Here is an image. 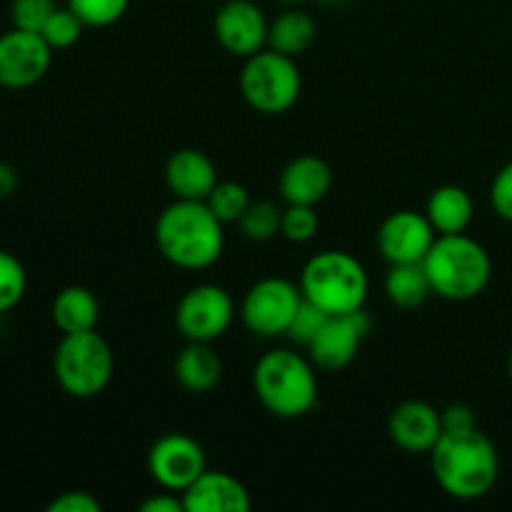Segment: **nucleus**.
Listing matches in <instances>:
<instances>
[{
    "label": "nucleus",
    "instance_id": "23",
    "mask_svg": "<svg viewBox=\"0 0 512 512\" xmlns=\"http://www.w3.org/2000/svg\"><path fill=\"white\" fill-rule=\"evenodd\" d=\"M385 295L390 303L405 310L423 305L433 295V285H430L423 263L390 265L388 278H385Z\"/></svg>",
    "mask_w": 512,
    "mask_h": 512
},
{
    "label": "nucleus",
    "instance_id": "4",
    "mask_svg": "<svg viewBox=\"0 0 512 512\" xmlns=\"http://www.w3.org/2000/svg\"><path fill=\"white\" fill-rule=\"evenodd\" d=\"M423 268L433 285V293L453 303H465L478 298L488 288L493 260L478 240L468 238L465 233H455L435 238L433 248L425 255Z\"/></svg>",
    "mask_w": 512,
    "mask_h": 512
},
{
    "label": "nucleus",
    "instance_id": "7",
    "mask_svg": "<svg viewBox=\"0 0 512 512\" xmlns=\"http://www.w3.org/2000/svg\"><path fill=\"white\" fill-rule=\"evenodd\" d=\"M303 90V75L295 58L278 50H258L245 58L240 93L245 103L263 115H280L293 108Z\"/></svg>",
    "mask_w": 512,
    "mask_h": 512
},
{
    "label": "nucleus",
    "instance_id": "29",
    "mask_svg": "<svg viewBox=\"0 0 512 512\" xmlns=\"http://www.w3.org/2000/svg\"><path fill=\"white\" fill-rule=\"evenodd\" d=\"M320 228L318 213L313 205H288L283 210V223H280V235L290 243H308L315 238Z\"/></svg>",
    "mask_w": 512,
    "mask_h": 512
},
{
    "label": "nucleus",
    "instance_id": "15",
    "mask_svg": "<svg viewBox=\"0 0 512 512\" xmlns=\"http://www.w3.org/2000/svg\"><path fill=\"white\" fill-rule=\"evenodd\" d=\"M388 435L405 453H428L443 435V420L430 403L423 400H405L390 413Z\"/></svg>",
    "mask_w": 512,
    "mask_h": 512
},
{
    "label": "nucleus",
    "instance_id": "5",
    "mask_svg": "<svg viewBox=\"0 0 512 512\" xmlns=\"http://www.w3.org/2000/svg\"><path fill=\"white\" fill-rule=\"evenodd\" d=\"M368 273L355 255L345 250H323L305 263L300 293L328 315L363 310L368 298Z\"/></svg>",
    "mask_w": 512,
    "mask_h": 512
},
{
    "label": "nucleus",
    "instance_id": "24",
    "mask_svg": "<svg viewBox=\"0 0 512 512\" xmlns=\"http://www.w3.org/2000/svg\"><path fill=\"white\" fill-rule=\"evenodd\" d=\"M280 223H283V208H278L270 200L250 203L243 218L238 220L243 235L248 240H253V243H268V240H273L280 233Z\"/></svg>",
    "mask_w": 512,
    "mask_h": 512
},
{
    "label": "nucleus",
    "instance_id": "11",
    "mask_svg": "<svg viewBox=\"0 0 512 512\" xmlns=\"http://www.w3.org/2000/svg\"><path fill=\"white\" fill-rule=\"evenodd\" d=\"M50 63L53 48L40 33L13 28L0 35V88H30L45 78Z\"/></svg>",
    "mask_w": 512,
    "mask_h": 512
},
{
    "label": "nucleus",
    "instance_id": "16",
    "mask_svg": "<svg viewBox=\"0 0 512 512\" xmlns=\"http://www.w3.org/2000/svg\"><path fill=\"white\" fill-rule=\"evenodd\" d=\"M185 512H248L253 508L248 488L223 470H205L183 493Z\"/></svg>",
    "mask_w": 512,
    "mask_h": 512
},
{
    "label": "nucleus",
    "instance_id": "35",
    "mask_svg": "<svg viewBox=\"0 0 512 512\" xmlns=\"http://www.w3.org/2000/svg\"><path fill=\"white\" fill-rule=\"evenodd\" d=\"M140 512H185L183 495L170 493V490L160 495H150L148 500L140 503Z\"/></svg>",
    "mask_w": 512,
    "mask_h": 512
},
{
    "label": "nucleus",
    "instance_id": "37",
    "mask_svg": "<svg viewBox=\"0 0 512 512\" xmlns=\"http://www.w3.org/2000/svg\"><path fill=\"white\" fill-rule=\"evenodd\" d=\"M508 375H510V380H512V353H510V360H508Z\"/></svg>",
    "mask_w": 512,
    "mask_h": 512
},
{
    "label": "nucleus",
    "instance_id": "2",
    "mask_svg": "<svg viewBox=\"0 0 512 512\" xmlns=\"http://www.w3.org/2000/svg\"><path fill=\"white\" fill-rule=\"evenodd\" d=\"M155 245L175 268L205 270L223 255V223L205 200H175L155 220Z\"/></svg>",
    "mask_w": 512,
    "mask_h": 512
},
{
    "label": "nucleus",
    "instance_id": "19",
    "mask_svg": "<svg viewBox=\"0 0 512 512\" xmlns=\"http://www.w3.org/2000/svg\"><path fill=\"white\" fill-rule=\"evenodd\" d=\"M173 373L180 388L188 393H210L223 378V360L210 343L188 340V345L175 358Z\"/></svg>",
    "mask_w": 512,
    "mask_h": 512
},
{
    "label": "nucleus",
    "instance_id": "32",
    "mask_svg": "<svg viewBox=\"0 0 512 512\" xmlns=\"http://www.w3.org/2000/svg\"><path fill=\"white\" fill-rule=\"evenodd\" d=\"M490 205L503 220L512 223V160L498 170L490 185Z\"/></svg>",
    "mask_w": 512,
    "mask_h": 512
},
{
    "label": "nucleus",
    "instance_id": "34",
    "mask_svg": "<svg viewBox=\"0 0 512 512\" xmlns=\"http://www.w3.org/2000/svg\"><path fill=\"white\" fill-rule=\"evenodd\" d=\"M440 420H443V430H468L478 428L475 423V413L470 405L465 403H453L440 413Z\"/></svg>",
    "mask_w": 512,
    "mask_h": 512
},
{
    "label": "nucleus",
    "instance_id": "17",
    "mask_svg": "<svg viewBox=\"0 0 512 512\" xmlns=\"http://www.w3.org/2000/svg\"><path fill=\"white\" fill-rule=\"evenodd\" d=\"M165 183L175 200H205L218 185V170L203 150L180 148L165 163Z\"/></svg>",
    "mask_w": 512,
    "mask_h": 512
},
{
    "label": "nucleus",
    "instance_id": "13",
    "mask_svg": "<svg viewBox=\"0 0 512 512\" xmlns=\"http://www.w3.org/2000/svg\"><path fill=\"white\" fill-rule=\"evenodd\" d=\"M268 18L253 0H228L218 8L213 30L218 43L235 58H250L268 45Z\"/></svg>",
    "mask_w": 512,
    "mask_h": 512
},
{
    "label": "nucleus",
    "instance_id": "36",
    "mask_svg": "<svg viewBox=\"0 0 512 512\" xmlns=\"http://www.w3.org/2000/svg\"><path fill=\"white\" fill-rule=\"evenodd\" d=\"M15 188H18V170L5 163V160H0V200L10 198Z\"/></svg>",
    "mask_w": 512,
    "mask_h": 512
},
{
    "label": "nucleus",
    "instance_id": "20",
    "mask_svg": "<svg viewBox=\"0 0 512 512\" xmlns=\"http://www.w3.org/2000/svg\"><path fill=\"white\" fill-rule=\"evenodd\" d=\"M425 215L433 223L435 233L455 235L465 233L468 225L473 223L475 205L468 190L460 188V185H440L430 193Z\"/></svg>",
    "mask_w": 512,
    "mask_h": 512
},
{
    "label": "nucleus",
    "instance_id": "10",
    "mask_svg": "<svg viewBox=\"0 0 512 512\" xmlns=\"http://www.w3.org/2000/svg\"><path fill=\"white\" fill-rule=\"evenodd\" d=\"M205 453L198 440L185 433H168L148 453V473L163 490L183 495L205 473Z\"/></svg>",
    "mask_w": 512,
    "mask_h": 512
},
{
    "label": "nucleus",
    "instance_id": "26",
    "mask_svg": "<svg viewBox=\"0 0 512 512\" xmlns=\"http://www.w3.org/2000/svg\"><path fill=\"white\" fill-rule=\"evenodd\" d=\"M28 290V273L23 263L8 250H0V315L10 313Z\"/></svg>",
    "mask_w": 512,
    "mask_h": 512
},
{
    "label": "nucleus",
    "instance_id": "1",
    "mask_svg": "<svg viewBox=\"0 0 512 512\" xmlns=\"http://www.w3.org/2000/svg\"><path fill=\"white\" fill-rule=\"evenodd\" d=\"M435 483L455 500H480L495 488L500 458L493 440L478 428L443 430L430 450Z\"/></svg>",
    "mask_w": 512,
    "mask_h": 512
},
{
    "label": "nucleus",
    "instance_id": "38",
    "mask_svg": "<svg viewBox=\"0 0 512 512\" xmlns=\"http://www.w3.org/2000/svg\"><path fill=\"white\" fill-rule=\"evenodd\" d=\"M320 3H328L330 5V3H340V0H320Z\"/></svg>",
    "mask_w": 512,
    "mask_h": 512
},
{
    "label": "nucleus",
    "instance_id": "25",
    "mask_svg": "<svg viewBox=\"0 0 512 512\" xmlns=\"http://www.w3.org/2000/svg\"><path fill=\"white\" fill-rule=\"evenodd\" d=\"M205 203H208V208L213 210L215 218L225 225V223H238L253 200H250V193L245 185L235 183V180H223V183L218 180V185L210 190Z\"/></svg>",
    "mask_w": 512,
    "mask_h": 512
},
{
    "label": "nucleus",
    "instance_id": "6",
    "mask_svg": "<svg viewBox=\"0 0 512 512\" xmlns=\"http://www.w3.org/2000/svg\"><path fill=\"white\" fill-rule=\"evenodd\" d=\"M115 358L108 340L95 330L63 335L53 355V373L63 393L90 400L108 388Z\"/></svg>",
    "mask_w": 512,
    "mask_h": 512
},
{
    "label": "nucleus",
    "instance_id": "27",
    "mask_svg": "<svg viewBox=\"0 0 512 512\" xmlns=\"http://www.w3.org/2000/svg\"><path fill=\"white\" fill-rule=\"evenodd\" d=\"M130 0H68V8L85 23V28H108L118 23Z\"/></svg>",
    "mask_w": 512,
    "mask_h": 512
},
{
    "label": "nucleus",
    "instance_id": "12",
    "mask_svg": "<svg viewBox=\"0 0 512 512\" xmlns=\"http://www.w3.org/2000/svg\"><path fill=\"white\" fill-rule=\"evenodd\" d=\"M435 238L438 233L428 215L415 213V210H398L380 223L378 250L390 265L423 263Z\"/></svg>",
    "mask_w": 512,
    "mask_h": 512
},
{
    "label": "nucleus",
    "instance_id": "9",
    "mask_svg": "<svg viewBox=\"0 0 512 512\" xmlns=\"http://www.w3.org/2000/svg\"><path fill=\"white\" fill-rule=\"evenodd\" d=\"M235 318V305L228 290L213 283H200L185 290L175 308V325L185 340L213 343L228 333Z\"/></svg>",
    "mask_w": 512,
    "mask_h": 512
},
{
    "label": "nucleus",
    "instance_id": "30",
    "mask_svg": "<svg viewBox=\"0 0 512 512\" xmlns=\"http://www.w3.org/2000/svg\"><path fill=\"white\" fill-rule=\"evenodd\" d=\"M55 10H58L55 0H13L10 3V20H13V28L40 33Z\"/></svg>",
    "mask_w": 512,
    "mask_h": 512
},
{
    "label": "nucleus",
    "instance_id": "28",
    "mask_svg": "<svg viewBox=\"0 0 512 512\" xmlns=\"http://www.w3.org/2000/svg\"><path fill=\"white\" fill-rule=\"evenodd\" d=\"M83 28V20L65 5V8H58L50 15V20L45 23V28L40 30V35H43L45 43L53 50H65L70 48V45L78 43L80 35H83Z\"/></svg>",
    "mask_w": 512,
    "mask_h": 512
},
{
    "label": "nucleus",
    "instance_id": "31",
    "mask_svg": "<svg viewBox=\"0 0 512 512\" xmlns=\"http://www.w3.org/2000/svg\"><path fill=\"white\" fill-rule=\"evenodd\" d=\"M328 318H330V315L325 313V310H320L318 305L303 298V303H300L298 313H295L293 323H290L288 333H285V335H288L293 343L305 345V348H308V345L313 343V338L320 333V328H323L325 320H328Z\"/></svg>",
    "mask_w": 512,
    "mask_h": 512
},
{
    "label": "nucleus",
    "instance_id": "21",
    "mask_svg": "<svg viewBox=\"0 0 512 512\" xmlns=\"http://www.w3.org/2000/svg\"><path fill=\"white\" fill-rule=\"evenodd\" d=\"M50 315H53L55 328L63 335L85 333V330H95L98 325L100 303L93 290L83 288V285H68L55 295Z\"/></svg>",
    "mask_w": 512,
    "mask_h": 512
},
{
    "label": "nucleus",
    "instance_id": "8",
    "mask_svg": "<svg viewBox=\"0 0 512 512\" xmlns=\"http://www.w3.org/2000/svg\"><path fill=\"white\" fill-rule=\"evenodd\" d=\"M303 303L300 285L285 278H263L250 285L240 303L243 325L258 338H278L288 333L295 313Z\"/></svg>",
    "mask_w": 512,
    "mask_h": 512
},
{
    "label": "nucleus",
    "instance_id": "3",
    "mask_svg": "<svg viewBox=\"0 0 512 512\" xmlns=\"http://www.w3.org/2000/svg\"><path fill=\"white\" fill-rule=\"evenodd\" d=\"M253 390L275 418H303L318 403L315 363L290 348L268 350L253 368Z\"/></svg>",
    "mask_w": 512,
    "mask_h": 512
},
{
    "label": "nucleus",
    "instance_id": "33",
    "mask_svg": "<svg viewBox=\"0 0 512 512\" xmlns=\"http://www.w3.org/2000/svg\"><path fill=\"white\" fill-rule=\"evenodd\" d=\"M98 498H93L85 490H68V493H60L53 503H48V512H100Z\"/></svg>",
    "mask_w": 512,
    "mask_h": 512
},
{
    "label": "nucleus",
    "instance_id": "14",
    "mask_svg": "<svg viewBox=\"0 0 512 512\" xmlns=\"http://www.w3.org/2000/svg\"><path fill=\"white\" fill-rule=\"evenodd\" d=\"M370 333V318L365 310L345 315H330L313 343L308 345L310 360L323 370H343L358 355L365 335Z\"/></svg>",
    "mask_w": 512,
    "mask_h": 512
},
{
    "label": "nucleus",
    "instance_id": "22",
    "mask_svg": "<svg viewBox=\"0 0 512 512\" xmlns=\"http://www.w3.org/2000/svg\"><path fill=\"white\" fill-rule=\"evenodd\" d=\"M318 38V25L310 13L300 8H288L278 18L270 20L268 28V48L278 53L298 58Z\"/></svg>",
    "mask_w": 512,
    "mask_h": 512
},
{
    "label": "nucleus",
    "instance_id": "18",
    "mask_svg": "<svg viewBox=\"0 0 512 512\" xmlns=\"http://www.w3.org/2000/svg\"><path fill=\"white\" fill-rule=\"evenodd\" d=\"M280 198L288 205H318L328 198L333 188V170L323 158L300 155L290 160L278 180Z\"/></svg>",
    "mask_w": 512,
    "mask_h": 512
}]
</instances>
